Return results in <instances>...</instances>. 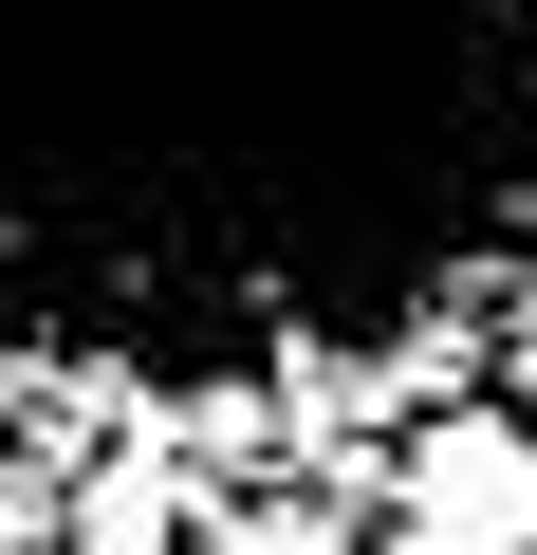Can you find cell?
Wrapping results in <instances>:
<instances>
[{
	"label": "cell",
	"instance_id": "6da1fadb",
	"mask_svg": "<svg viewBox=\"0 0 537 555\" xmlns=\"http://www.w3.org/2000/svg\"><path fill=\"white\" fill-rule=\"evenodd\" d=\"M519 130V0H0V278L93 352H222L204 149H241L259 315L334 334L353 278L279 149H353L408 222H482Z\"/></svg>",
	"mask_w": 537,
	"mask_h": 555
},
{
	"label": "cell",
	"instance_id": "7a4b0ae2",
	"mask_svg": "<svg viewBox=\"0 0 537 555\" xmlns=\"http://www.w3.org/2000/svg\"><path fill=\"white\" fill-rule=\"evenodd\" d=\"M389 537H408V555H537V408H519V426H500V408L408 426V463H389Z\"/></svg>",
	"mask_w": 537,
	"mask_h": 555
},
{
	"label": "cell",
	"instance_id": "3957f363",
	"mask_svg": "<svg viewBox=\"0 0 537 555\" xmlns=\"http://www.w3.org/2000/svg\"><path fill=\"white\" fill-rule=\"evenodd\" d=\"M75 555H204V537H186V463H167V444H130V463L75 500Z\"/></svg>",
	"mask_w": 537,
	"mask_h": 555
},
{
	"label": "cell",
	"instance_id": "277c9868",
	"mask_svg": "<svg viewBox=\"0 0 537 555\" xmlns=\"http://www.w3.org/2000/svg\"><path fill=\"white\" fill-rule=\"evenodd\" d=\"M204 555H353V518H316V500H259V518H204Z\"/></svg>",
	"mask_w": 537,
	"mask_h": 555
},
{
	"label": "cell",
	"instance_id": "5b68a950",
	"mask_svg": "<svg viewBox=\"0 0 537 555\" xmlns=\"http://www.w3.org/2000/svg\"><path fill=\"white\" fill-rule=\"evenodd\" d=\"M519 408H537V297H519Z\"/></svg>",
	"mask_w": 537,
	"mask_h": 555
}]
</instances>
